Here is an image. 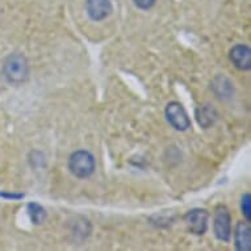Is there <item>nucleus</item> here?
Here are the masks:
<instances>
[{"label": "nucleus", "instance_id": "1", "mask_svg": "<svg viewBox=\"0 0 251 251\" xmlns=\"http://www.w3.org/2000/svg\"><path fill=\"white\" fill-rule=\"evenodd\" d=\"M3 74L12 84L24 83L29 76V63L26 58L23 54H11L3 63Z\"/></svg>", "mask_w": 251, "mask_h": 251}, {"label": "nucleus", "instance_id": "2", "mask_svg": "<svg viewBox=\"0 0 251 251\" xmlns=\"http://www.w3.org/2000/svg\"><path fill=\"white\" fill-rule=\"evenodd\" d=\"M69 170L74 176L86 179L95 171V158L87 150H78L69 158Z\"/></svg>", "mask_w": 251, "mask_h": 251}, {"label": "nucleus", "instance_id": "3", "mask_svg": "<svg viewBox=\"0 0 251 251\" xmlns=\"http://www.w3.org/2000/svg\"><path fill=\"white\" fill-rule=\"evenodd\" d=\"M166 119L175 130L184 132L191 126V120L184 107L177 101H171L166 107Z\"/></svg>", "mask_w": 251, "mask_h": 251}, {"label": "nucleus", "instance_id": "4", "mask_svg": "<svg viewBox=\"0 0 251 251\" xmlns=\"http://www.w3.org/2000/svg\"><path fill=\"white\" fill-rule=\"evenodd\" d=\"M214 235L217 239L227 242L231 237V217L226 206L220 205L214 214Z\"/></svg>", "mask_w": 251, "mask_h": 251}, {"label": "nucleus", "instance_id": "5", "mask_svg": "<svg viewBox=\"0 0 251 251\" xmlns=\"http://www.w3.org/2000/svg\"><path fill=\"white\" fill-rule=\"evenodd\" d=\"M185 224L191 233H194L196 235H201L206 231L208 227V220H209V214L205 209H196L190 210L188 213L185 214Z\"/></svg>", "mask_w": 251, "mask_h": 251}, {"label": "nucleus", "instance_id": "6", "mask_svg": "<svg viewBox=\"0 0 251 251\" xmlns=\"http://www.w3.org/2000/svg\"><path fill=\"white\" fill-rule=\"evenodd\" d=\"M229 59L238 70L251 69V49L247 45H235L229 51Z\"/></svg>", "mask_w": 251, "mask_h": 251}, {"label": "nucleus", "instance_id": "7", "mask_svg": "<svg viewBox=\"0 0 251 251\" xmlns=\"http://www.w3.org/2000/svg\"><path fill=\"white\" fill-rule=\"evenodd\" d=\"M86 9L92 20L101 21L112 12V4L109 0H87Z\"/></svg>", "mask_w": 251, "mask_h": 251}, {"label": "nucleus", "instance_id": "8", "mask_svg": "<svg viewBox=\"0 0 251 251\" xmlns=\"http://www.w3.org/2000/svg\"><path fill=\"white\" fill-rule=\"evenodd\" d=\"M234 242L237 250L250 251L251 250V226L250 223L241 221L235 225Z\"/></svg>", "mask_w": 251, "mask_h": 251}, {"label": "nucleus", "instance_id": "9", "mask_svg": "<svg viewBox=\"0 0 251 251\" xmlns=\"http://www.w3.org/2000/svg\"><path fill=\"white\" fill-rule=\"evenodd\" d=\"M196 117H198L199 124L201 125L202 128H209L217 119V112L213 107L206 104L204 107L199 108L198 112H196Z\"/></svg>", "mask_w": 251, "mask_h": 251}, {"label": "nucleus", "instance_id": "10", "mask_svg": "<svg viewBox=\"0 0 251 251\" xmlns=\"http://www.w3.org/2000/svg\"><path fill=\"white\" fill-rule=\"evenodd\" d=\"M28 214L30 217V221L36 225H40L45 221L46 212L44 206H41L37 202H29L28 204Z\"/></svg>", "mask_w": 251, "mask_h": 251}, {"label": "nucleus", "instance_id": "11", "mask_svg": "<svg viewBox=\"0 0 251 251\" xmlns=\"http://www.w3.org/2000/svg\"><path fill=\"white\" fill-rule=\"evenodd\" d=\"M241 210L242 214L246 218V221H251V196L250 194H245L241 200Z\"/></svg>", "mask_w": 251, "mask_h": 251}, {"label": "nucleus", "instance_id": "12", "mask_svg": "<svg viewBox=\"0 0 251 251\" xmlns=\"http://www.w3.org/2000/svg\"><path fill=\"white\" fill-rule=\"evenodd\" d=\"M133 1L140 9H150L155 4L156 0H133Z\"/></svg>", "mask_w": 251, "mask_h": 251}]
</instances>
